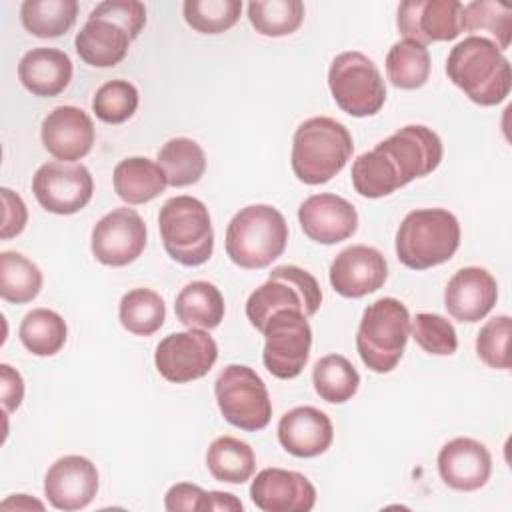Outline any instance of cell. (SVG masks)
<instances>
[{
    "mask_svg": "<svg viewBox=\"0 0 512 512\" xmlns=\"http://www.w3.org/2000/svg\"><path fill=\"white\" fill-rule=\"evenodd\" d=\"M186 24L200 34H222L230 30L242 14L240 0H186L182 4Z\"/></svg>",
    "mask_w": 512,
    "mask_h": 512,
    "instance_id": "cell-37",
    "label": "cell"
},
{
    "mask_svg": "<svg viewBox=\"0 0 512 512\" xmlns=\"http://www.w3.org/2000/svg\"><path fill=\"white\" fill-rule=\"evenodd\" d=\"M206 466L218 482L244 484L256 470V456L248 442L234 436H218L208 446Z\"/></svg>",
    "mask_w": 512,
    "mask_h": 512,
    "instance_id": "cell-28",
    "label": "cell"
},
{
    "mask_svg": "<svg viewBox=\"0 0 512 512\" xmlns=\"http://www.w3.org/2000/svg\"><path fill=\"white\" fill-rule=\"evenodd\" d=\"M442 154V140L432 128L408 124L354 160V190L364 198H384L434 172Z\"/></svg>",
    "mask_w": 512,
    "mask_h": 512,
    "instance_id": "cell-1",
    "label": "cell"
},
{
    "mask_svg": "<svg viewBox=\"0 0 512 512\" xmlns=\"http://www.w3.org/2000/svg\"><path fill=\"white\" fill-rule=\"evenodd\" d=\"M398 32L420 44L448 42L464 32V4L458 0H406L396 12Z\"/></svg>",
    "mask_w": 512,
    "mask_h": 512,
    "instance_id": "cell-15",
    "label": "cell"
},
{
    "mask_svg": "<svg viewBox=\"0 0 512 512\" xmlns=\"http://www.w3.org/2000/svg\"><path fill=\"white\" fill-rule=\"evenodd\" d=\"M410 320L408 308L390 296L366 306L356 332V350L368 370L388 374L398 366L410 338Z\"/></svg>",
    "mask_w": 512,
    "mask_h": 512,
    "instance_id": "cell-6",
    "label": "cell"
},
{
    "mask_svg": "<svg viewBox=\"0 0 512 512\" xmlns=\"http://www.w3.org/2000/svg\"><path fill=\"white\" fill-rule=\"evenodd\" d=\"M78 16L76 0H26L20 6V22L36 38L66 34Z\"/></svg>",
    "mask_w": 512,
    "mask_h": 512,
    "instance_id": "cell-31",
    "label": "cell"
},
{
    "mask_svg": "<svg viewBox=\"0 0 512 512\" xmlns=\"http://www.w3.org/2000/svg\"><path fill=\"white\" fill-rule=\"evenodd\" d=\"M158 164L168 186L184 188L196 184L206 172V154L192 138H172L158 150Z\"/></svg>",
    "mask_w": 512,
    "mask_h": 512,
    "instance_id": "cell-30",
    "label": "cell"
},
{
    "mask_svg": "<svg viewBox=\"0 0 512 512\" xmlns=\"http://www.w3.org/2000/svg\"><path fill=\"white\" fill-rule=\"evenodd\" d=\"M32 192L46 212L68 216L90 202L94 180L84 164L46 162L32 178Z\"/></svg>",
    "mask_w": 512,
    "mask_h": 512,
    "instance_id": "cell-13",
    "label": "cell"
},
{
    "mask_svg": "<svg viewBox=\"0 0 512 512\" xmlns=\"http://www.w3.org/2000/svg\"><path fill=\"white\" fill-rule=\"evenodd\" d=\"M510 336H512V320L508 314L490 318L476 336L478 358L494 370H508L510 368Z\"/></svg>",
    "mask_w": 512,
    "mask_h": 512,
    "instance_id": "cell-41",
    "label": "cell"
},
{
    "mask_svg": "<svg viewBox=\"0 0 512 512\" xmlns=\"http://www.w3.org/2000/svg\"><path fill=\"white\" fill-rule=\"evenodd\" d=\"M160 238L166 254L188 268L210 260L214 230L206 204L194 196L168 198L158 214Z\"/></svg>",
    "mask_w": 512,
    "mask_h": 512,
    "instance_id": "cell-7",
    "label": "cell"
},
{
    "mask_svg": "<svg viewBox=\"0 0 512 512\" xmlns=\"http://www.w3.org/2000/svg\"><path fill=\"white\" fill-rule=\"evenodd\" d=\"M386 76L396 88H422L430 78L428 48L410 38L398 40L386 54Z\"/></svg>",
    "mask_w": 512,
    "mask_h": 512,
    "instance_id": "cell-32",
    "label": "cell"
},
{
    "mask_svg": "<svg viewBox=\"0 0 512 512\" xmlns=\"http://www.w3.org/2000/svg\"><path fill=\"white\" fill-rule=\"evenodd\" d=\"M322 290L318 280L304 268L284 264L272 268L268 280L246 300V318L262 332L268 318L278 310H300L308 318L318 312Z\"/></svg>",
    "mask_w": 512,
    "mask_h": 512,
    "instance_id": "cell-8",
    "label": "cell"
},
{
    "mask_svg": "<svg viewBox=\"0 0 512 512\" xmlns=\"http://www.w3.org/2000/svg\"><path fill=\"white\" fill-rule=\"evenodd\" d=\"M328 88L336 106L354 118L374 116L386 102V84L378 66L358 50L342 52L332 60Z\"/></svg>",
    "mask_w": 512,
    "mask_h": 512,
    "instance_id": "cell-9",
    "label": "cell"
},
{
    "mask_svg": "<svg viewBox=\"0 0 512 512\" xmlns=\"http://www.w3.org/2000/svg\"><path fill=\"white\" fill-rule=\"evenodd\" d=\"M0 396L4 414L14 412L24 398V380L10 364H0Z\"/></svg>",
    "mask_w": 512,
    "mask_h": 512,
    "instance_id": "cell-45",
    "label": "cell"
},
{
    "mask_svg": "<svg viewBox=\"0 0 512 512\" xmlns=\"http://www.w3.org/2000/svg\"><path fill=\"white\" fill-rule=\"evenodd\" d=\"M442 482L458 492H474L486 486L492 474V456L488 448L466 436L448 440L436 458Z\"/></svg>",
    "mask_w": 512,
    "mask_h": 512,
    "instance_id": "cell-21",
    "label": "cell"
},
{
    "mask_svg": "<svg viewBox=\"0 0 512 512\" xmlns=\"http://www.w3.org/2000/svg\"><path fill=\"white\" fill-rule=\"evenodd\" d=\"M446 74L474 104L496 106L512 88L510 62L486 36H468L458 42L446 60Z\"/></svg>",
    "mask_w": 512,
    "mask_h": 512,
    "instance_id": "cell-2",
    "label": "cell"
},
{
    "mask_svg": "<svg viewBox=\"0 0 512 512\" xmlns=\"http://www.w3.org/2000/svg\"><path fill=\"white\" fill-rule=\"evenodd\" d=\"M22 86L40 98H52L64 92L72 80V60L58 48H32L18 62Z\"/></svg>",
    "mask_w": 512,
    "mask_h": 512,
    "instance_id": "cell-25",
    "label": "cell"
},
{
    "mask_svg": "<svg viewBox=\"0 0 512 512\" xmlns=\"http://www.w3.org/2000/svg\"><path fill=\"white\" fill-rule=\"evenodd\" d=\"M100 478L92 460L80 454L58 458L44 476V496L52 508L74 512L86 508L98 494Z\"/></svg>",
    "mask_w": 512,
    "mask_h": 512,
    "instance_id": "cell-16",
    "label": "cell"
},
{
    "mask_svg": "<svg viewBox=\"0 0 512 512\" xmlns=\"http://www.w3.org/2000/svg\"><path fill=\"white\" fill-rule=\"evenodd\" d=\"M214 396L228 424L246 432H258L270 424L268 388L250 366L228 364L214 382Z\"/></svg>",
    "mask_w": 512,
    "mask_h": 512,
    "instance_id": "cell-10",
    "label": "cell"
},
{
    "mask_svg": "<svg viewBox=\"0 0 512 512\" xmlns=\"http://www.w3.org/2000/svg\"><path fill=\"white\" fill-rule=\"evenodd\" d=\"M410 336L428 354L450 356L458 348V336L452 322L434 312H420L410 320Z\"/></svg>",
    "mask_w": 512,
    "mask_h": 512,
    "instance_id": "cell-40",
    "label": "cell"
},
{
    "mask_svg": "<svg viewBox=\"0 0 512 512\" xmlns=\"http://www.w3.org/2000/svg\"><path fill=\"white\" fill-rule=\"evenodd\" d=\"M44 284L40 268L20 252L4 250L0 254V296L12 304L32 302Z\"/></svg>",
    "mask_w": 512,
    "mask_h": 512,
    "instance_id": "cell-33",
    "label": "cell"
},
{
    "mask_svg": "<svg viewBox=\"0 0 512 512\" xmlns=\"http://www.w3.org/2000/svg\"><path fill=\"white\" fill-rule=\"evenodd\" d=\"M242 502L230 494V492H218V490H210L206 492V500H204V510H242Z\"/></svg>",
    "mask_w": 512,
    "mask_h": 512,
    "instance_id": "cell-46",
    "label": "cell"
},
{
    "mask_svg": "<svg viewBox=\"0 0 512 512\" xmlns=\"http://www.w3.org/2000/svg\"><path fill=\"white\" fill-rule=\"evenodd\" d=\"M0 506L4 510H8V508H16V510H32V508H36V510H44V504L34 500V498H30L28 494H14V496L6 498Z\"/></svg>",
    "mask_w": 512,
    "mask_h": 512,
    "instance_id": "cell-47",
    "label": "cell"
},
{
    "mask_svg": "<svg viewBox=\"0 0 512 512\" xmlns=\"http://www.w3.org/2000/svg\"><path fill=\"white\" fill-rule=\"evenodd\" d=\"M0 196H2V230H0V238L8 240L14 238L18 234H22V230L26 228L28 222V210L24 200L10 188H0Z\"/></svg>",
    "mask_w": 512,
    "mask_h": 512,
    "instance_id": "cell-43",
    "label": "cell"
},
{
    "mask_svg": "<svg viewBox=\"0 0 512 512\" xmlns=\"http://www.w3.org/2000/svg\"><path fill=\"white\" fill-rule=\"evenodd\" d=\"M174 312L186 328L212 330L224 320L226 304L222 292L212 282L194 280L178 292Z\"/></svg>",
    "mask_w": 512,
    "mask_h": 512,
    "instance_id": "cell-27",
    "label": "cell"
},
{
    "mask_svg": "<svg viewBox=\"0 0 512 512\" xmlns=\"http://www.w3.org/2000/svg\"><path fill=\"white\" fill-rule=\"evenodd\" d=\"M464 30L488 32L500 50L512 40V8L494 0H474L464 6Z\"/></svg>",
    "mask_w": 512,
    "mask_h": 512,
    "instance_id": "cell-38",
    "label": "cell"
},
{
    "mask_svg": "<svg viewBox=\"0 0 512 512\" xmlns=\"http://www.w3.org/2000/svg\"><path fill=\"white\" fill-rule=\"evenodd\" d=\"M132 40V34L122 24L92 10L76 34L74 46L88 66L112 68L126 58Z\"/></svg>",
    "mask_w": 512,
    "mask_h": 512,
    "instance_id": "cell-24",
    "label": "cell"
},
{
    "mask_svg": "<svg viewBox=\"0 0 512 512\" xmlns=\"http://www.w3.org/2000/svg\"><path fill=\"white\" fill-rule=\"evenodd\" d=\"M40 138L48 154L60 162L82 160L94 144L92 118L78 106H56L40 126Z\"/></svg>",
    "mask_w": 512,
    "mask_h": 512,
    "instance_id": "cell-20",
    "label": "cell"
},
{
    "mask_svg": "<svg viewBox=\"0 0 512 512\" xmlns=\"http://www.w3.org/2000/svg\"><path fill=\"white\" fill-rule=\"evenodd\" d=\"M328 278L336 294L362 298L384 286L388 264L380 250L366 244H352L332 260Z\"/></svg>",
    "mask_w": 512,
    "mask_h": 512,
    "instance_id": "cell-17",
    "label": "cell"
},
{
    "mask_svg": "<svg viewBox=\"0 0 512 512\" xmlns=\"http://www.w3.org/2000/svg\"><path fill=\"white\" fill-rule=\"evenodd\" d=\"M312 384L324 402L344 404L358 392L360 374L346 356L328 354L314 364Z\"/></svg>",
    "mask_w": 512,
    "mask_h": 512,
    "instance_id": "cell-34",
    "label": "cell"
},
{
    "mask_svg": "<svg viewBox=\"0 0 512 512\" xmlns=\"http://www.w3.org/2000/svg\"><path fill=\"white\" fill-rule=\"evenodd\" d=\"M248 20L262 36H288L300 28L304 4L300 0H252L248 4Z\"/></svg>",
    "mask_w": 512,
    "mask_h": 512,
    "instance_id": "cell-36",
    "label": "cell"
},
{
    "mask_svg": "<svg viewBox=\"0 0 512 512\" xmlns=\"http://www.w3.org/2000/svg\"><path fill=\"white\" fill-rule=\"evenodd\" d=\"M260 334H264L262 362L266 370L280 380L296 378L310 358L312 328L308 316L300 310H278Z\"/></svg>",
    "mask_w": 512,
    "mask_h": 512,
    "instance_id": "cell-11",
    "label": "cell"
},
{
    "mask_svg": "<svg viewBox=\"0 0 512 512\" xmlns=\"http://www.w3.org/2000/svg\"><path fill=\"white\" fill-rule=\"evenodd\" d=\"M354 142L348 128L328 116L304 120L292 138V172L308 184L330 182L352 158Z\"/></svg>",
    "mask_w": 512,
    "mask_h": 512,
    "instance_id": "cell-3",
    "label": "cell"
},
{
    "mask_svg": "<svg viewBox=\"0 0 512 512\" xmlns=\"http://www.w3.org/2000/svg\"><path fill=\"white\" fill-rule=\"evenodd\" d=\"M112 182L118 198L130 206L154 200L168 186L166 174L160 164L144 156H130L120 160L114 168Z\"/></svg>",
    "mask_w": 512,
    "mask_h": 512,
    "instance_id": "cell-26",
    "label": "cell"
},
{
    "mask_svg": "<svg viewBox=\"0 0 512 512\" xmlns=\"http://www.w3.org/2000/svg\"><path fill=\"white\" fill-rule=\"evenodd\" d=\"M118 318L130 334L152 336L166 320V304L158 292L150 288H134L122 296Z\"/></svg>",
    "mask_w": 512,
    "mask_h": 512,
    "instance_id": "cell-35",
    "label": "cell"
},
{
    "mask_svg": "<svg viewBox=\"0 0 512 512\" xmlns=\"http://www.w3.org/2000/svg\"><path fill=\"white\" fill-rule=\"evenodd\" d=\"M204 500H206V490H202L200 486L190 484V482H178L168 488V492L164 496V508L170 512H178V510L202 512Z\"/></svg>",
    "mask_w": 512,
    "mask_h": 512,
    "instance_id": "cell-44",
    "label": "cell"
},
{
    "mask_svg": "<svg viewBox=\"0 0 512 512\" xmlns=\"http://www.w3.org/2000/svg\"><path fill=\"white\" fill-rule=\"evenodd\" d=\"M280 446L296 458H316L324 454L332 440L334 428L330 418L314 406H296L278 422Z\"/></svg>",
    "mask_w": 512,
    "mask_h": 512,
    "instance_id": "cell-23",
    "label": "cell"
},
{
    "mask_svg": "<svg viewBox=\"0 0 512 512\" xmlns=\"http://www.w3.org/2000/svg\"><path fill=\"white\" fill-rule=\"evenodd\" d=\"M90 248L94 258L104 266H128L146 248V224L142 216L128 206L104 214L92 228Z\"/></svg>",
    "mask_w": 512,
    "mask_h": 512,
    "instance_id": "cell-14",
    "label": "cell"
},
{
    "mask_svg": "<svg viewBox=\"0 0 512 512\" xmlns=\"http://www.w3.org/2000/svg\"><path fill=\"white\" fill-rule=\"evenodd\" d=\"M94 12L104 14L116 20L118 24H122L132 34L134 40L146 26V6L138 0H106V2H100L94 8Z\"/></svg>",
    "mask_w": 512,
    "mask_h": 512,
    "instance_id": "cell-42",
    "label": "cell"
},
{
    "mask_svg": "<svg viewBox=\"0 0 512 512\" xmlns=\"http://www.w3.org/2000/svg\"><path fill=\"white\" fill-rule=\"evenodd\" d=\"M288 242V224L270 204H250L226 226V254L244 270H262L278 260Z\"/></svg>",
    "mask_w": 512,
    "mask_h": 512,
    "instance_id": "cell-4",
    "label": "cell"
},
{
    "mask_svg": "<svg viewBox=\"0 0 512 512\" xmlns=\"http://www.w3.org/2000/svg\"><path fill=\"white\" fill-rule=\"evenodd\" d=\"M298 222L312 242L332 246L348 240L358 230V212L346 198L322 192L300 204Z\"/></svg>",
    "mask_w": 512,
    "mask_h": 512,
    "instance_id": "cell-18",
    "label": "cell"
},
{
    "mask_svg": "<svg viewBox=\"0 0 512 512\" xmlns=\"http://www.w3.org/2000/svg\"><path fill=\"white\" fill-rule=\"evenodd\" d=\"M140 96L132 82L116 78L104 82L94 98H92V110L98 120L106 124H122L128 118L134 116L138 108Z\"/></svg>",
    "mask_w": 512,
    "mask_h": 512,
    "instance_id": "cell-39",
    "label": "cell"
},
{
    "mask_svg": "<svg viewBox=\"0 0 512 512\" xmlns=\"http://www.w3.org/2000/svg\"><path fill=\"white\" fill-rule=\"evenodd\" d=\"M250 498L262 512H310L316 488L296 470L264 468L250 484Z\"/></svg>",
    "mask_w": 512,
    "mask_h": 512,
    "instance_id": "cell-19",
    "label": "cell"
},
{
    "mask_svg": "<svg viewBox=\"0 0 512 512\" xmlns=\"http://www.w3.org/2000/svg\"><path fill=\"white\" fill-rule=\"evenodd\" d=\"M218 360V344L208 330L188 328L172 332L160 340L154 364L160 376L174 384H184L206 376Z\"/></svg>",
    "mask_w": 512,
    "mask_h": 512,
    "instance_id": "cell-12",
    "label": "cell"
},
{
    "mask_svg": "<svg viewBox=\"0 0 512 512\" xmlns=\"http://www.w3.org/2000/svg\"><path fill=\"white\" fill-rule=\"evenodd\" d=\"M496 300V278L480 266L460 268L444 288V306L448 314L462 324L480 322L494 308Z\"/></svg>",
    "mask_w": 512,
    "mask_h": 512,
    "instance_id": "cell-22",
    "label": "cell"
},
{
    "mask_svg": "<svg viewBox=\"0 0 512 512\" xmlns=\"http://www.w3.org/2000/svg\"><path fill=\"white\" fill-rule=\"evenodd\" d=\"M396 258L410 270L448 262L460 246L458 218L446 208H418L404 216L396 232Z\"/></svg>",
    "mask_w": 512,
    "mask_h": 512,
    "instance_id": "cell-5",
    "label": "cell"
},
{
    "mask_svg": "<svg viewBox=\"0 0 512 512\" xmlns=\"http://www.w3.org/2000/svg\"><path fill=\"white\" fill-rule=\"evenodd\" d=\"M68 328L64 318L48 308L30 310L18 328V338L22 346L40 358L58 354L66 344Z\"/></svg>",
    "mask_w": 512,
    "mask_h": 512,
    "instance_id": "cell-29",
    "label": "cell"
}]
</instances>
